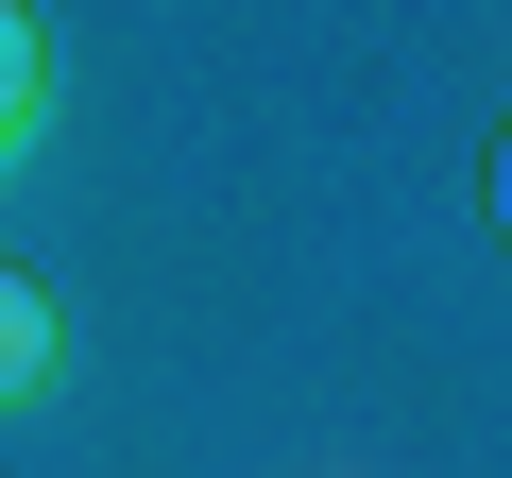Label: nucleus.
Instances as JSON below:
<instances>
[{
    "label": "nucleus",
    "mask_w": 512,
    "mask_h": 478,
    "mask_svg": "<svg viewBox=\"0 0 512 478\" xmlns=\"http://www.w3.org/2000/svg\"><path fill=\"white\" fill-rule=\"evenodd\" d=\"M18 393H52V291L0 257V410H18Z\"/></svg>",
    "instance_id": "f257e3e1"
},
{
    "label": "nucleus",
    "mask_w": 512,
    "mask_h": 478,
    "mask_svg": "<svg viewBox=\"0 0 512 478\" xmlns=\"http://www.w3.org/2000/svg\"><path fill=\"white\" fill-rule=\"evenodd\" d=\"M35 103H52V35L18 18V0H0V154L35 137Z\"/></svg>",
    "instance_id": "f03ea898"
},
{
    "label": "nucleus",
    "mask_w": 512,
    "mask_h": 478,
    "mask_svg": "<svg viewBox=\"0 0 512 478\" xmlns=\"http://www.w3.org/2000/svg\"><path fill=\"white\" fill-rule=\"evenodd\" d=\"M495 222H512V120H495Z\"/></svg>",
    "instance_id": "7ed1b4c3"
}]
</instances>
